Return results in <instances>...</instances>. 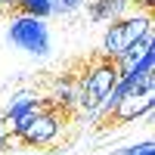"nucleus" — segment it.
Returning <instances> with one entry per match:
<instances>
[{
  "label": "nucleus",
  "mask_w": 155,
  "mask_h": 155,
  "mask_svg": "<svg viewBox=\"0 0 155 155\" xmlns=\"http://www.w3.org/2000/svg\"><path fill=\"white\" fill-rule=\"evenodd\" d=\"M6 44H12L16 50L28 53L34 59H44L50 56L53 50V34H50V25L47 19H37V16H25V12H12L6 19Z\"/></svg>",
  "instance_id": "1"
},
{
  "label": "nucleus",
  "mask_w": 155,
  "mask_h": 155,
  "mask_svg": "<svg viewBox=\"0 0 155 155\" xmlns=\"http://www.w3.org/2000/svg\"><path fill=\"white\" fill-rule=\"evenodd\" d=\"M118 78H121V71H118V65H115V59L102 56V53L93 56L87 62L84 74L78 78V109L87 112V109L99 106V102L109 96V90L115 87Z\"/></svg>",
  "instance_id": "2"
},
{
  "label": "nucleus",
  "mask_w": 155,
  "mask_h": 155,
  "mask_svg": "<svg viewBox=\"0 0 155 155\" xmlns=\"http://www.w3.org/2000/svg\"><path fill=\"white\" fill-rule=\"evenodd\" d=\"M146 31H152V12L149 9H137V12H124V16L112 19V25L102 34V47L99 53L109 59H118L130 44H137Z\"/></svg>",
  "instance_id": "3"
},
{
  "label": "nucleus",
  "mask_w": 155,
  "mask_h": 155,
  "mask_svg": "<svg viewBox=\"0 0 155 155\" xmlns=\"http://www.w3.org/2000/svg\"><path fill=\"white\" fill-rule=\"evenodd\" d=\"M62 124H65V112L56 109V106H50V102L44 99V106L41 112L34 115V121L31 127L19 137V143L22 146H28V149H44V146H53L59 134H62Z\"/></svg>",
  "instance_id": "4"
},
{
  "label": "nucleus",
  "mask_w": 155,
  "mask_h": 155,
  "mask_svg": "<svg viewBox=\"0 0 155 155\" xmlns=\"http://www.w3.org/2000/svg\"><path fill=\"white\" fill-rule=\"evenodd\" d=\"M155 106V93H127L124 99L115 102V109L102 118L106 127H124V124H134L137 118H146Z\"/></svg>",
  "instance_id": "5"
},
{
  "label": "nucleus",
  "mask_w": 155,
  "mask_h": 155,
  "mask_svg": "<svg viewBox=\"0 0 155 155\" xmlns=\"http://www.w3.org/2000/svg\"><path fill=\"white\" fill-rule=\"evenodd\" d=\"M84 6L93 22H112L130 9V0H84Z\"/></svg>",
  "instance_id": "6"
},
{
  "label": "nucleus",
  "mask_w": 155,
  "mask_h": 155,
  "mask_svg": "<svg viewBox=\"0 0 155 155\" xmlns=\"http://www.w3.org/2000/svg\"><path fill=\"white\" fill-rule=\"evenodd\" d=\"M41 106H44V96H37L34 90H22V93H16V96L6 102V109H3V124L9 127L19 115L31 112V109H41Z\"/></svg>",
  "instance_id": "7"
},
{
  "label": "nucleus",
  "mask_w": 155,
  "mask_h": 155,
  "mask_svg": "<svg viewBox=\"0 0 155 155\" xmlns=\"http://www.w3.org/2000/svg\"><path fill=\"white\" fill-rule=\"evenodd\" d=\"M149 47H155V28H152V31H146V34L140 37L137 44H130V47H127V50H124V53H121L118 59H115L118 71H127V68H130L134 62H137V59H140V56H143L146 50H149Z\"/></svg>",
  "instance_id": "8"
},
{
  "label": "nucleus",
  "mask_w": 155,
  "mask_h": 155,
  "mask_svg": "<svg viewBox=\"0 0 155 155\" xmlns=\"http://www.w3.org/2000/svg\"><path fill=\"white\" fill-rule=\"evenodd\" d=\"M12 12H25V16L50 19V0H12Z\"/></svg>",
  "instance_id": "9"
},
{
  "label": "nucleus",
  "mask_w": 155,
  "mask_h": 155,
  "mask_svg": "<svg viewBox=\"0 0 155 155\" xmlns=\"http://www.w3.org/2000/svg\"><path fill=\"white\" fill-rule=\"evenodd\" d=\"M84 6V0H50V16H71Z\"/></svg>",
  "instance_id": "10"
},
{
  "label": "nucleus",
  "mask_w": 155,
  "mask_h": 155,
  "mask_svg": "<svg viewBox=\"0 0 155 155\" xmlns=\"http://www.w3.org/2000/svg\"><path fill=\"white\" fill-rule=\"evenodd\" d=\"M115 155H155V146H152V140H143V143H134V146L118 149Z\"/></svg>",
  "instance_id": "11"
},
{
  "label": "nucleus",
  "mask_w": 155,
  "mask_h": 155,
  "mask_svg": "<svg viewBox=\"0 0 155 155\" xmlns=\"http://www.w3.org/2000/svg\"><path fill=\"white\" fill-rule=\"evenodd\" d=\"M9 146V130H6V124H3V112H0V152H3Z\"/></svg>",
  "instance_id": "12"
},
{
  "label": "nucleus",
  "mask_w": 155,
  "mask_h": 155,
  "mask_svg": "<svg viewBox=\"0 0 155 155\" xmlns=\"http://www.w3.org/2000/svg\"><path fill=\"white\" fill-rule=\"evenodd\" d=\"M28 155H50V152H28Z\"/></svg>",
  "instance_id": "13"
},
{
  "label": "nucleus",
  "mask_w": 155,
  "mask_h": 155,
  "mask_svg": "<svg viewBox=\"0 0 155 155\" xmlns=\"http://www.w3.org/2000/svg\"><path fill=\"white\" fill-rule=\"evenodd\" d=\"M130 3H137V0H130Z\"/></svg>",
  "instance_id": "14"
}]
</instances>
